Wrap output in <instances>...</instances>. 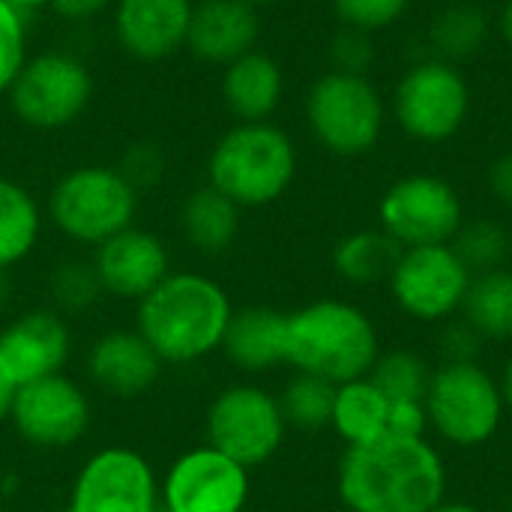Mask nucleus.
<instances>
[{"instance_id": "f257e3e1", "label": "nucleus", "mask_w": 512, "mask_h": 512, "mask_svg": "<svg viewBox=\"0 0 512 512\" xmlns=\"http://www.w3.org/2000/svg\"><path fill=\"white\" fill-rule=\"evenodd\" d=\"M336 492L348 512H432L447 501V465L432 441L387 432L345 447Z\"/></svg>"}, {"instance_id": "f03ea898", "label": "nucleus", "mask_w": 512, "mask_h": 512, "mask_svg": "<svg viewBox=\"0 0 512 512\" xmlns=\"http://www.w3.org/2000/svg\"><path fill=\"white\" fill-rule=\"evenodd\" d=\"M234 315L228 291L192 270L168 273L135 309V330L165 366H192L222 351Z\"/></svg>"}, {"instance_id": "7ed1b4c3", "label": "nucleus", "mask_w": 512, "mask_h": 512, "mask_svg": "<svg viewBox=\"0 0 512 512\" xmlns=\"http://www.w3.org/2000/svg\"><path fill=\"white\" fill-rule=\"evenodd\" d=\"M381 357L375 321L348 300H312L288 312L285 366L330 384L366 378Z\"/></svg>"}, {"instance_id": "20e7f679", "label": "nucleus", "mask_w": 512, "mask_h": 512, "mask_svg": "<svg viewBox=\"0 0 512 512\" xmlns=\"http://www.w3.org/2000/svg\"><path fill=\"white\" fill-rule=\"evenodd\" d=\"M297 177V147L273 123H237L210 150L207 183L240 210L279 201Z\"/></svg>"}, {"instance_id": "39448f33", "label": "nucleus", "mask_w": 512, "mask_h": 512, "mask_svg": "<svg viewBox=\"0 0 512 512\" xmlns=\"http://www.w3.org/2000/svg\"><path fill=\"white\" fill-rule=\"evenodd\" d=\"M429 429L450 447H486L507 414L501 381L483 363H441L423 399Z\"/></svg>"}, {"instance_id": "423d86ee", "label": "nucleus", "mask_w": 512, "mask_h": 512, "mask_svg": "<svg viewBox=\"0 0 512 512\" xmlns=\"http://www.w3.org/2000/svg\"><path fill=\"white\" fill-rule=\"evenodd\" d=\"M138 189L111 165H81L66 171L51 195L48 216L54 228L81 246H99L135 225Z\"/></svg>"}, {"instance_id": "0eeeda50", "label": "nucleus", "mask_w": 512, "mask_h": 512, "mask_svg": "<svg viewBox=\"0 0 512 512\" xmlns=\"http://www.w3.org/2000/svg\"><path fill=\"white\" fill-rule=\"evenodd\" d=\"M207 444L246 471L267 465L285 444L288 423L279 396L261 384H228L219 390L204 414Z\"/></svg>"}, {"instance_id": "6e6552de", "label": "nucleus", "mask_w": 512, "mask_h": 512, "mask_svg": "<svg viewBox=\"0 0 512 512\" xmlns=\"http://www.w3.org/2000/svg\"><path fill=\"white\" fill-rule=\"evenodd\" d=\"M6 96L24 126L45 132L66 129L93 99V72L69 51H42L27 57Z\"/></svg>"}, {"instance_id": "1a4fd4ad", "label": "nucleus", "mask_w": 512, "mask_h": 512, "mask_svg": "<svg viewBox=\"0 0 512 512\" xmlns=\"http://www.w3.org/2000/svg\"><path fill=\"white\" fill-rule=\"evenodd\" d=\"M312 135L336 156H360L372 150L384 129V102L366 75L327 72L306 99Z\"/></svg>"}, {"instance_id": "9d476101", "label": "nucleus", "mask_w": 512, "mask_h": 512, "mask_svg": "<svg viewBox=\"0 0 512 512\" xmlns=\"http://www.w3.org/2000/svg\"><path fill=\"white\" fill-rule=\"evenodd\" d=\"M474 273L450 243L402 249L390 270V297L402 315L420 324H444L462 312Z\"/></svg>"}, {"instance_id": "9b49d317", "label": "nucleus", "mask_w": 512, "mask_h": 512, "mask_svg": "<svg viewBox=\"0 0 512 512\" xmlns=\"http://www.w3.org/2000/svg\"><path fill=\"white\" fill-rule=\"evenodd\" d=\"M381 231L399 246H438L450 243L465 222L459 192L435 174H411L396 180L378 207Z\"/></svg>"}, {"instance_id": "f8f14e48", "label": "nucleus", "mask_w": 512, "mask_h": 512, "mask_svg": "<svg viewBox=\"0 0 512 512\" xmlns=\"http://www.w3.org/2000/svg\"><path fill=\"white\" fill-rule=\"evenodd\" d=\"M396 120L399 126L423 141H450L471 111V90L465 75L447 60H423L411 66L396 87Z\"/></svg>"}, {"instance_id": "ddd939ff", "label": "nucleus", "mask_w": 512, "mask_h": 512, "mask_svg": "<svg viewBox=\"0 0 512 512\" xmlns=\"http://www.w3.org/2000/svg\"><path fill=\"white\" fill-rule=\"evenodd\" d=\"M90 420V396L66 372L15 387L9 423L27 447L69 450L87 435Z\"/></svg>"}, {"instance_id": "4468645a", "label": "nucleus", "mask_w": 512, "mask_h": 512, "mask_svg": "<svg viewBox=\"0 0 512 512\" xmlns=\"http://www.w3.org/2000/svg\"><path fill=\"white\" fill-rule=\"evenodd\" d=\"M162 489L150 462L129 447L96 450L78 471L63 512H159Z\"/></svg>"}, {"instance_id": "2eb2a0df", "label": "nucleus", "mask_w": 512, "mask_h": 512, "mask_svg": "<svg viewBox=\"0 0 512 512\" xmlns=\"http://www.w3.org/2000/svg\"><path fill=\"white\" fill-rule=\"evenodd\" d=\"M159 489L162 507L174 512H243L252 480L243 465L201 444L171 462Z\"/></svg>"}, {"instance_id": "dca6fc26", "label": "nucleus", "mask_w": 512, "mask_h": 512, "mask_svg": "<svg viewBox=\"0 0 512 512\" xmlns=\"http://www.w3.org/2000/svg\"><path fill=\"white\" fill-rule=\"evenodd\" d=\"M72 357V327L57 309H30L0 330V363L15 387L63 375Z\"/></svg>"}, {"instance_id": "f3484780", "label": "nucleus", "mask_w": 512, "mask_h": 512, "mask_svg": "<svg viewBox=\"0 0 512 512\" xmlns=\"http://www.w3.org/2000/svg\"><path fill=\"white\" fill-rule=\"evenodd\" d=\"M90 264L105 294L141 303L171 273V252L159 234L129 225L126 231L99 243Z\"/></svg>"}, {"instance_id": "a211bd4d", "label": "nucleus", "mask_w": 512, "mask_h": 512, "mask_svg": "<svg viewBox=\"0 0 512 512\" xmlns=\"http://www.w3.org/2000/svg\"><path fill=\"white\" fill-rule=\"evenodd\" d=\"M195 0H114L117 45L144 63L174 57L186 48Z\"/></svg>"}, {"instance_id": "6ab92c4d", "label": "nucleus", "mask_w": 512, "mask_h": 512, "mask_svg": "<svg viewBox=\"0 0 512 512\" xmlns=\"http://www.w3.org/2000/svg\"><path fill=\"white\" fill-rule=\"evenodd\" d=\"M165 363L138 330H108L87 351V375L96 390L114 399H138L150 393Z\"/></svg>"}, {"instance_id": "aec40b11", "label": "nucleus", "mask_w": 512, "mask_h": 512, "mask_svg": "<svg viewBox=\"0 0 512 512\" xmlns=\"http://www.w3.org/2000/svg\"><path fill=\"white\" fill-rule=\"evenodd\" d=\"M258 36V9L240 0H195L186 48L204 63L228 66L237 57L255 51Z\"/></svg>"}, {"instance_id": "412c9836", "label": "nucleus", "mask_w": 512, "mask_h": 512, "mask_svg": "<svg viewBox=\"0 0 512 512\" xmlns=\"http://www.w3.org/2000/svg\"><path fill=\"white\" fill-rule=\"evenodd\" d=\"M222 354L228 363L246 375H264L276 366H285L288 354V312H276L267 306L234 309Z\"/></svg>"}, {"instance_id": "4be33fe9", "label": "nucleus", "mask_w": 512, "mask_h": 512, "mask_svg": "<svg viewBox=\"0 0 512 512\" xmlns=\"http://www.w3.org/2000/svg\"><path fill=\"white\" fill-rule=\"evenodd\" d=\"M282 93H285L282 66L258 48L237 57L222 72L225 108L240 123H264L279 108Z\"/></svg>"}, {"instance_id": "5701e85b", "label": "nucleus", "mask_w": 512, "mask_h": 512, "mask_svg": "<svg viewBox=\"0 0 512 512\" xmlns=\"http://www.w3.org/2000/svg\"><path fill=\"white\" fill-rule=\"evenodd\" d=\"M240 225H243V210L210 183L186 195L180 207V231L186 243L201 255L228 252L240 237Z\"/></svg>"}, {"instance_id": "b1692460", "label": "nucleus", "mask_w": 512, "mask_h": 512, "mask_svg": "<svg viewBox=\"0 0 512 512\" xmlns=\"http://www.w3.org/2000/svg\"><path fill=\"white\" fill-rule=\"evenodd\" d=\"M330 429L345 441V447L369 444L390 432V399L372 384L369 375L339 384Z\"/></svg>"}, {"instance_id": "393cba45", "label": "nucleus", "mask_w": 512, "mask_h": 512, "mask_svg": "<svg viewBox=\"0 0 512 512\" xmlns=\"http://www.w3.org/2000/svg\"><path fill=\"white\" fill-rule=\"evenodd\" d=\"M42 234V210L27 186L0 177V270L24 264Z\"/></svg>"}, {"instance_id": "a878e982", "label": "nucleus", "mask_w": 512, "mask_h": 512, "mask_svg": "<svg viewBox=\"0 0 512 512\" xmlns=\"http://www.w3.org/2000/svg\"><path fill=\"white\" fill-rule=\"evenodd\" d=\"M459 318H465L483 342H512V270L498 267L477 273L468 285Z\"/></svg>"}, {"instance_id": "bb28decb", "label": "nucleus", "mask_w": 512, "mask_h": 512, "mask_svg": "<svg viewBox=\"0 0 512 512\" xmlns=\"http://www.w3.org/2000/svg\"><path fill=\"white\" fill-rule=\"evenodd\" d=\"M399 246L384 231H354L333 249V270L351 285L387 282L399 258Z\"/></svg>"}, {"instance_id": "cd10ccee", "label": "nucleus", "mask_w": 512, "mask_h": 512, "mask_svg": "<svg viewBox=\"0 0 512 512\" xmlns=\"http://www.w3.org/2000/svg\"><path fill=\"white\" fill-rule=\"evenodd\" d=\"M333 402H336V384L303 372H297L279 393V408L288 429H300V432L327 429L333 420Z\"/></svg>"}, {"instance_id": "c85d7f7f", "label": "nucleus", "mask_w": 512, "mask_h": 512, "mask_svg": "<svg viewBox=\"0 0 512 512\" xmlns=\"http://www.w3.org/2000/svg\"><path fill=\"white\" fill-rule=\"evenodd\" d=\"M486 36H489V21L483 9H477L474 3H450L432 21V45L438 51V60L447 63L477 54Z\"/></svg>"}, {"instance_id": "c756f323", "label": "nucleus", "mask_w": 512, "mask_h": 512, "mask_svg": "<svg viewBox=\"0 0 512 512\" xmlns=\"http://www.w3.org/2000/svg\"><path fill=\"white\" fill-rule=\"evenodd\" d=\"M369 378L390 402H423L432 381V366L411 348H393L381 351Z\"/></svg>"}, {"instance_id": "7c9ffc66", "label": "nucleus", "mask_w": 512, "mask_h": 512, "mask_svg": "<svg viewBox=\"0 0 512 512\" xmlns=\"http://www.w3.org/2000/svg\"><path fill=\"white\" fill-rule=\"evenodd\" d=\"M450 246L462 258V264L477 276L507 267V258L512 255V234L492 219H474L462 222Z\"/></svg>"}, {"instance_id": "2f4dec72", "label": "nucleus", "mask_w": 512, "mask_h": 512, "mask_svg": "<svg viewBox=\"0 0 512 512\" xmlns=\"http://www.w3.org/2000/svg\"><path fill=\"white\" fill-rule=\"evenodd\" d=\"M48 294L60 315H78L96 306L105 291L90 261H63L48 279Z\"/></svg>"}, {"instance_id": "473e14b6", "label": "nucleus", "mask_w": 512, "mask_h": 512, "mask_svg": "<svg viewBox=\"0 0 512 512\" xmlns=\"http://www.w3.org/2000/svg\"><path fill=\"white\" fill-rule=\"evenodd\" d=\"M27 15L0 0V96L9 93L15 75L27 63Z\"/></svg>"}, {"instance_id": "72a5a7b5", "label": "nucleus", "mask_w": 512, "mask_h": 512, "mask_svg": "<svg viewBox=\"0 0 512 512\" xmlns=\"http://www.w3.org/2000/svg\"><path fill=\"white\" fill-rule=\"evenodd\" d=\"M408 3L411 0H333V9L345 21V27L375 33L399 21Z\"/></svg>"}, {"instance_id": "f704fd0d", "label": "nucleus", "mask_w": 512, "mask_h": 512, "mask_svg": "<svg viewBox=\"0 0 512 512\" xmlns=\"http://www.w3.org/2000/svg\"><path fill=\"white\" fill-rule=\"evenodd\" d=\"M117 171H120V174L138 189V195H141V192L153 189V186L162 180V174H165V156H162V150H159L156 144L138 141L135 147L126 150V156H123V162L117 165Z\"/></svg>"}, {"instance_id": "c9c22d12", "label": "nucleus", "mask_w": 512, "mask_h": 512, "mask_svg": "<svg viewBox=\"0 0 512 512\" xmlns=\"http://www.w3.org/2000/svg\"><path fill=\"white\" fill-rule=\"evenodd\" d=\"M483 345L486 342L477 336V330L465 318L456 315L441 324V333H438L441 363H480Z\"/></svg>"}, {"instance_id": "e433bc0d", "label": "nucleus", "mask_w": 512, "mask_h": 512, "mask_svg": "<svg viewBox=\"0 0 512 512\" xmlns=\"http://www.w3.org/2000/svg\"><path fill=\"white\" fill-rule=\"evenodd\" d=\"M330 57H333L336 72L366 75V69H369L372 60H375V48H372L369 33L354 30V27H345V30L333 39Z\"/></svg>"}, {"instance_id": "4c0bfd02", "label": "nucleus", "mask_w": 512, "mask_h": 512, "mask_svg": "<svg viewBox=\"0 0 512 512\" xmlns=\"http://www.w3.org/2000/svg\"><path fill=\"white\" fill-rule=\"evenodd\" d=\"M390 432L408 438H426L429 420L423 402H390Z\"/></svg>"}, {"instance_id": "58836bf2", "label": "nucleus", "mask_w": 512, "mask_h": 512, "mask_svg": "<svg viewBox=\"0 0 512 512\" xmlns=\"http://www.w3.org/2000/svg\"><path fill=\"white\" fill-rule=\"evenodd\" d=\"M108 6H114V0H51V9L66 21H90Z\"/></svg>"}, {"instance_id": "ea45409f", "label": "nucleus", "mask_w": 512, "mask_h": 512, "mask_svg": "<svg viewBox=\"0 0 512 512\" xmlns=\"http://www.w3.org/2000/svg\"><path fill=\"white\" fill-rule=\"evenodd\" d=\"M489 183H492L495 198L512 210V150L495 159V165L489 171Z\"/></svg>"}, {"instance_id": "a19ab883", "label": "nucleus", "mask_w": 512, "mask_h": 512, "mask_svg": "<svg viewBox=\"0 0 512 512\" xmlns=\"http://www.w3.org/2000/svg\"><path fill=\"white\" fill-rule=\"evenodd\" d=\"M12 396H15V384L6 375L3 363H0V423L9 420V408H12Z\"/></svg>"}, {"instance_id": "79ce46f5", "label": "nucleus", "mask_w": 512, "mask_h": 512, "mask_svg": "<svg viewBox=\"0 0 512 512\" xmlns=\"http://www.w3.org/2000/svg\"><path fill=\"white\" fill-rule=\"evenodd\" d=\"M501 393H504V402H507V411H512V354L510 360H507V366H504V372H501Z\"/></svg>"}, {"instance_id": "37998d69", "label": "nucleus", "mask_w": 512, "mask_h": 512, "mask_svg": "<svg viewBox=\"0 0 512 512\" xmlns=\"http://www.w3.org/2000/svg\"><path fill=\"white\" fill-rule=\"evenodd\" d=\"M9 6H15L21 15H30V12H39L45 6H51V0H6Z\"/></svg>"}, {"instance_id": "c03bdc74", "label": "nucleus", "mask_w": 512, "mask_h": 512, "mask_svg": "<svg viewBox=\"0 0 512 512\" xmlns=\"http://www.w3.org/2000/svg\"><path fill=\"white\" fill-rule=\"evenodd\" d=\"M432 512H486V510H480V507H474V504H465V501H444V504H438Z\"/></svg>"}, {"instance_id": "a18cd8bd", "label": "nucleus", "mask_w": 512, "mask_h": 512, "mask_svg": "<svg viewBox=\"0 0 512 512\" xmlns=\"http://www.w3.org/2000/svg\"><path fill=\"white\" fill-rule=\"evenodd\" d=\"M501 33H504L507 45L512 48V0H507L504 9H501Z\"/></svg>"}, {"instance_id": "49530a36", "label": "nucleus", "mask_w": 512, "mask_h": 512, "mask_svg": "<svg viewBox=\"0 0 512 512\" xmlns=\"http://www.w3.org/2000/svg\"><path fill=\"white\" fill-rule=\"evenodd\" d=\"M9 297H12V285H9V273H3V270H0V312L6 309V303H9Z\"/></svg>"}, {"instance_id": "de8ad7c7", "label": "nucleus", "mask_w": 512, "mask_h": 512, "mask_svg": "<svg viewBox=\"0 0 512 512\" xmlns=\"http://www.w3.org/2000/svg\"><path fill=\"white\" fill-rule=\"evenodd\" d=\"M240 3H246V6H252V9H261V6H270V3H276V0H240Z\"/></svg>"}, {"instance_id": "09e8293b", "label": "nucleus", "mask_w": 512, "mask_h": 512, "mask_svg": "<svg viewBox=\"0 0 512 512\" xmlns=\"http://www.w3.org/2000/svg\"><path fill=\"white\" fill-rule=\"evenodd\" d=\"M159 512H174V510H168V507H159Z\"/></svg>"}, {"instance_id": "8fccbe9b", "label": "nucleus", "mask_w": 512, "mask_h": 512, "mask_svg": "<svg viewBox=\"0 0 512 512\" xmlns=\"http://www.w3.org/2000/svg\"><path fill=\"white\" fill-rule=\"evenodd\" d=\"M0 512H3V498H0Z\"/></svg>"}]
</instances>
